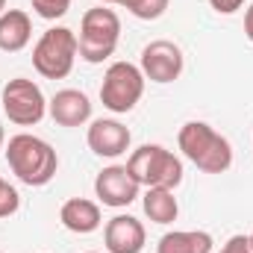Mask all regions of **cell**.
<instances>
[{"label": "cell", "mask_w": 253, "mask_h": 253, "mask_svg": "<svg viewBox=\"0 0 253 253\" xmlns=\"http://www.w3.org/2000/svg\"><path fill=\"white\" fill-rule=\"evenodd\" d=\"M147 242L144 224L132 215H115L103 227V245L109 253H141Z\"/></svg>", "instance_id": "cell-11"}, {"label": "cell", "mask_w": 253, "mask_h": 253, "mask_svg": "<svg viewBox=\"0 0 253 253\" xmlns=\"http://www.w3.org/2000/svg\"><path fill=\"white\" fill-rule=\"evenodd\" d=\"M138 68H141L144 80L159 83V85H168V83L180 80V74L186 68V56H183L180 44H174L168 39H156V42L144 44Z\"/></svg>", "instance_id": "cell-8"}, {"label": "cell", "mask_w": 253, "mask_h": 253, "mask_svg": "<svg viewBox=\"0 0 253 253\" xmlns=\"http://www.w3.org/2000/svg\"><path fill=\"white\" fill-rule=\"evenodd\" d=\"M126 171L141 189H177L183 183V162L162 144H141L129 153Z\"/></svg>", "instance_id": "cell-3"}, {"label": "cell", "mask_w": 253, "mask_h": 253, "mask_svg": "<svg viewBox=\"0 0 253 253\" xmlns=\"http://www.w3.org/2000/svg\"><path fill=\"white\" fill-rule=\"evenodd\" d=\"M59 221H62L65 230L77 233V236H88L94 230H100L103 224V215H100V206L88 197H71L65 200L62 209H59Z\"/></svg>", "instance_id": "cell-13"}, {"label": "cell", "mask_w": 253, "mask_h": 253, "mask_svg": "<svg viewBox=\"0 0 253 253\" xmlns=\"http://www.w3.org/2000/svg\"><path fill=\"white\" fill-rule=\"evenodd\" d=\"M212 245L206 230H174L159 239L156 253H212Z\"/></svg>", "instance_id": "cell-15"}, {"label": "cell", "mask_w": 253, "mask_h": 253, "mask_svg": "<svg viewBox=\"0 0 253 253\" xmlns=\"http://www.w3.org/2000/svg\"><path fill=\"white\" fill-rule=\"evenodd\" d=\"M80 59L88 65H97L109 59L121 42V18L109 6H94L83 15L80 21Z\"/></svg>", "instance_id": "cell-4"}, {"label": "cell", "mask_w": 253, "mask_h": 253, "mask_svg": "<svg viewBox=\"0 0 253 253\" xmlns=\"http://www.w3.org/2000/svg\"><path fill=\"white\" fill-rule=\"evenodd\" d=\"M85 253H97V251H85Z\"/></svg>", "instance_id": "cell-27"}, {"label": "cell", "mask_w": 253, "mask_h": 253, "mask_svg": "<svg viewBox=\"0 0 253 253\" xmlns=\"http://www.w3.org/2000/svg\"><path fill=\"white\" fill-rule=\"evenodd\" d=\"M30 3H33V12L44 21H59L71 9V0H30Z\"/></svg>", "instance_id": "cell-17"}, {"label": "cell", "mask_w": 253, "mask_h": 253, "mask_svg": "<svg viewBox=\"0 0 253 253\" xmlns=\"http://www.w3.org/2000/svg\"><path fill=\"white\" fill-rule=\"evenodd\" d=\"M221 253H253L251 239H248V236H230L227 245L221 248Z\"/></svg>", "instance_id": "cell-20"}, {"label": "cell", "mask_w": 253, "mask_h": 253, "mask_svg": "<svg viewBox=\"0 0 253 253\" xmlns=\"http://www.w3.org/2000/svg\"><path fill=\"white\" fill-rule=\"evenodd\" d=\"M209 6L218 12V15H233L245 6V0H209Z\"/></svg>", "instance_id": "cell-21"}, {"label": "cell", "mask_w": 253, "mask_h": 253, "mask_svg": "<svg viewBox=\"0 0 253 253\" xmlns=\"http://www.w3.org/2000/svg\"><path fill=\"white\" fill-rule=\"evenodd\" d=\"M141 186L132 180V174L126 171V165H109L94 177V194L103 206L109 209H124L138 197Z\"/></svg>", "instance_id": "cell-9"}, {"label": "cell", "mask_w": 253, "mask_h": 253, "mask_svg": "<svg viewBox=\"0 0 253 253\" xmlns=\"http://www.w3.org/2000/svg\"><path fill=\"white\" fill-rule=\"evenodd\" d=\"M47 115L59 126H83L91 121V100L80 88H62L47 100Z\"/></svg>", "instance_id": "cell-12"}, {"label": "cell", "mask_w": 253, "mask_h": 253, "mask_svg": "<svg viewBox=\"0 0 253 253\" xmlns=\"http://www.w3.org/2000/svg\"><path fill=\"white\" fill-rule=\"evenodd\" d=\"M0 103H3V115L18 126H36L47 115V97H44V91L33 80H27V77L9 80L3 85Z\"/></svg>", "instance_id": "cell-7"}, {"label": "cell", "mask_w": 253, "mask_h": 253, "mask_svg": "<svg viewBox=\"0 0 253 253\" xmlns=\"http://www.w3.org/2000/svg\"><path fill=\"white\" fill-rule=\"evenodd\" d=\"M177 147L203 174H224L233 165V144L206 121H189L180 126Z\"/></svg>", "instance_id": "cell-2"}, {"label": "cell", "mask_w": 253, "mask_h": 253, "mask_svg": "<svg viewBox=\"0 0 253 253\" xmlns=\"http://www.w3.org/2000/svg\"><path fill=\"white\" fill-rule=\"evenodd\" d=\"M141 206L153 224H174L180 215V203L171 189H147L141 197Z\"/></svg>", "instance_id": "cell-16"}, {"label": "cell", "mask_w": 253, "mask_h": 253, "mask_svg": "<svg viewBox=\"0 0 253 253\" xmlns=\"http://www.w3.org/2000/svg\"><path fill=\"white\" fill-rule=\"evenodd\" d=\"M245 36H248V42H253V3L245 12Z\"/></svg>", "instance_id": "cell-22"}, {"label": "cell", "mask_w": 253, "mask_h": 253, "mask_svg": "<svg viewBox=\"0 0 253 253\" xmlns=\"http://www.w3.org/2000/svg\"><path fill=\"white\" fill-rule=\"evenodd\" d=\"M248 239H251V248H253V233H251V236H248Z\"/></svg>", "instance_id": "cell-26"}, {"label": "cell", "mask_w": 253, "mask_h": 253, "mask_svg": "<svg viewBox=\"0 0 253 253\" xmlns=\"http://www.w3.org/2000/svg\"><path fill=\"white\" fill-rule=\"evenodd\" d=\"M3 12H6V0H0V15H3Z\"/></svg>", "instance_id": "cell-25"}, {"label": "cell", "mask_w": 253, "mask_h": 253, "mask_svg": "<svg viewBox=\"0 0 253 253\" xmlns=\"http://www.w3.org/2000/svg\"><path fill=\"white\" fill-rule=\"evenodd\" d=\"M168 3H171V0H138V3L132 6V15L141 18V21H156V18L165 15Z\"/></svg>", "instance_id": "cell-19"}, {"label": "cell", "mask_w": 253, "mask_h": 253, "mask_svg": "<svg viewBox=\"0 0 253 253\" xmlns=\"http://www.w3.org/2000/svg\"><path fill=\"white\" fill-rule=\"evenodd\" d=\"M85 141H88V147H91L94 156H100V159H118L121 153L129 150L132 135L115 118H97V121H91V126H88Z\"/></svg>", "instance_id": "cell-10"}, {"label": "cell", "mask_w": 253, "mask_h": 253, "mask_svg": "<svg viewBox=\"0 0 253 253\" xmlns=\"http://www.w3.org/2000/svg\"><path fill=\"white\" fill-rule=\"evenodd\" d=\"M6 147V129H3V124H0V150Z\"/></svg>", "instance_id": "cell-24"}, {"label": "cell", "mask_w": 253, "mask_h": 253, "mask_svg": "<svg viewBox=\"0 0 253 253\" xmlns=\"http://www.w3.org/2000/svg\"><path fill=\"white\" fill-rule=\"evenodd\" d=\"M33 39V21L24 9H6L0 15V50L18 53Z\"/></svg>", "instance_id": "cell-14"}, {"label": "cell", "mask_w": 253, "mask_h": 253, "mask_svg": "<svg viewBox=\"0 0 253 253\" xmlns=\"http://www.w3.org/2000/svg\"><path fill=\"white\" fill-rule=\"evenodd\" d=\"M77 56H80L77 33L68 27H50L33 47V68L44 80H65L74 71Z\"/></svg>", "instance_id": "cell-5"}, {"label": "cell", "mask_w": 253, "mask_h": 253, "mask_svg": "<svg viewBox=\"0 0 253 253\" xmlns=\"http://www.w3.org/2000/svg\"><path fill=\"white\" fill-rule=\"evenodd\" d=\"M18 206H21V194H18V189L0 177V218L15 215V212H18Z\"/></svg>", "instance_id": "cell-18"}, {"label": "cell", "mask_w": 253, "mask_h": 253, "mask_svg": "<svg viewBox=\"0 0 253 253\" xmlns=\"http://www.w3.org/2000/svg\"><path fill=\"white\" fill-rule=\"evenodd\" d=\"M144 83L147 80H144L138 65L112 62L103 74V83H100V103L115 115H126L144 97Z\"/></svg>", "instance_id": "cell-6"}, {"label": "cell", "mask_w": 253, "mask_h": 253, "mask_svg": "<svg viewBox=\"0 0 253 253\" xmlns=\"http://www.w3.org/2000/svg\"><path fill=\"white\" fill-rule=\"evenodd\" d=\"M6 162H9L12 174L24 186H33V189L47 186L56 177V171H59L56 150L44 138H39L33 132H18V135L9 138V144H6Z\"/></svg>", "instance_id": "cell-1"}, {"label": "cell", "mask_w": 253, "mask_h": 253, "mask_svg": "<svg viewBox=\"0 0 253 253\" xmlns=\"http://www.w3.org/2000/svg\"><path fill=\"white\" fill-rule=\"evenodd\" d=\"M138 0H112V6H124L126 12H132V6H135Z\"/></svg>", "instance_id": "cell-23"}]
</instances>
